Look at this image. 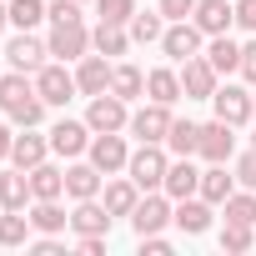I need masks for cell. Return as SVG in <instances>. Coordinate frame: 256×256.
<instances>
[{
	"mask_svg": "<svg viewBox=\"0 0 256 256\" xmlns=\"http://www.w3.org/2000/svg\"><path fill=\"white\" fill-rule=\"evenodd\" d=\"M166 171H171V156L161 141H141L131 151V161H126V176H131L141 191H161L166 186Z\"/></svg>",
	"mask_w": 256,
	"mask_h": 256,
	"instance_id": "6da1fadb",
	"label": "cell"
},
{
	"mask_svg": "<svg viewBox=\"0 0 256 256\" xmlns=\"http://www.w3.org/2000/svg\"><path fill=\"white\" fill-rule=\"evenodd\" d=\"M86 126L100 136V131H126L131 126V100H120L116 90H100V96H90V106H86Z\"/></svg>",
	"mask_w": 256,
	"mask_h": 256,
	"instance_id": "7a4b0ae2",
	"label": "cell"
},
{
	"mask_svg": "<svg viewBox=\"0 0 256 256\" xmlns=\"http://www.w3.org/2000/svg\"><path fill=\"white\" fill-rule=\"evenodd\" d=\"M171 106H161V100H146L141 110H131V126H126V131H131L136 141H161L166 146V131H171Z\"/></svg>",
	"mask_w": 256,
	"mask_h": 256,
	"instance_id": "3957f363",
	"label": "cell"
},
{
	"mask_svg": "<svg viewBox=\"0 0 256 256\" xmlns=\"http://www.w3.org/2000/svg\"><path fill=\"white\" fill-rule=\"evenodd\" d=\"M86 161H96L106 176H116V171H126V161H131V146H126V136H120V131H100V136H90Z\"/></svg>",
	"mask_w": 256,
	"mask_h": 256,
	"instance_id": "277c9868",
	"label": "cell"
},
{
	"mask_svg": "<svg viewBox=\"0 0 256 256\" xmlns=\"http://www.w3.org/2000/svg\"><path fill=\"white\" fill-rule=\"evenodd\" d=\"M201 40H206V30H201L196 20H171V26H166V36H161V50L181 66V60L201 56Z\"/></svg>",
	"mask_w": 256,
	"mask_h": 256,
	"instance_id": "5b68a950",
	"label": "cell"
},
{
	"mask_svg": "<svg viewBox=\"0 0 256 256\" xmlns=\"http://www.w3.org/2000/svg\"><path fill=\"white\" fill-rule=\"evenodd\" d=\"M216 86H221V76H216V66H211L206 56L181 60V90H186V100H211Z\"/></svg>",
	"mask_w": 256,
	"mask_h": 256,
	"instance_id": "8992f818",
	"label": "cell"
},
{
	"mask_svg": "<svg viewBox=\"0 0 256 256\" xmlns=\"http://www.w3.org/2000/svg\"><path fill=\"white\" fill-rule=\"evenodd\" d=\"M196 156L211 166V161H231L236 156V126H226L221 116L216 120H206L201 126V146H196Z\"/></svg>",
	"mask_w": 256,
	"mask_h": 256,
	"instance_id": "52a82bcc",
	"label": "cell"
},
{
	"mask_svg": "<svg viewBox=\"0 0 256 256\" xmlns=\"http://www.w3.org/2000/svg\"><path fill=\"white\" fill-rule=\"evenodd\" d=\"M0 56L10 60V70H26V76H36V70L46 66V56H50V46H46V40H36L30 30H16V40H10L6 50H0Z\"/></svg>",
	"mask_w": 256,
	"mask_h": 256,
	"instance_id": "ba28073f",
	"label": "cell"
},
{
	"mask_svg": "<svg viewBox=\"0 0 256 256\" xmlns=\"http://www.w3.org/2000/svg\"><path fill=\"white\" fill-rule=\"evenodd\" d=\"M50 56L56 60H80V56H90V30H86V20H70V26H50Z\"/></svg>",
	"mask_w": 256,
	"mask_h": 256,
	"instance_id": "9c48e42d",
	"label": "cell"
},
{
	"mask_svg": "<svg viewBox=\"0 0 256 256\" xmlns=\"http://www.w3.org/2000/svg\"><path fill=\"white\" fill-rule=\"evenodd\" d=\"M171 196L166 191H146L141 201H136V211H131V226H136V236H151V231H161L166 221H171Z\"/></svg>",
	"mask_w": 256,
	"mask_h": 256,
	"instance_id": "30bf717a",
	"label": "cell"
},
{
	"mask_svg": "<svg viewBox=\"0 0 256 256\" xmlns=\"http://www.w3.org/2000/svg\"><path fill=\"white\" fill-rule=\"evenodd\" d=\"M90 136H96V131H90L86 120H70V116H66V120H56V126H50V151L76 161V156H86V151H90Z\"/></svg>",
	"mask_w": 256,
	"mask_h": 256,
	"instance_id": "8fae6325",
	"label": "cell"
},
{
	"mask_svg": "<svg viewBox=\"0 0 256 256\" xmlns=\"http://www.w3.org/2000/svg\"><path fill=\"white\" fill-rule=\"evenodd\" d=\"M56 151H50V136H40L36 126H20V136H16V146H10V166H20V171H36L40 161H50Z\"/></svg>",
	"mask_w": 256,
	"mask_h": 256,
	"instance_id": "7c38bea8",
	"label": "cell"
},
{
	"mask_svg": "<svg viewBox=\"0 0 256 256\" xmlns=\"http://www.w3.org/2000/svg\"><path fill=\"white\" fill-rule=\"evenodd\" d=\"M36 90H40L46 106H66L80 86H76V76H70L66 66H40V70H36Z\"/></svg>",
	"mask_w": 256,
	"mask_h": 256,
	"instance_id": "4fadbf2b",
	"label": "cell"
},
{
	"mask_svg": "<svg viewBox=\"0 0 256 256\" xmlns=\"http://www.w3.org/2000/svg\"><path fill=\"white\" fill-rule=\"evenodd\" d=\"M211 106H216V116L226 120V126H246L251 120V90L246 86H216V96H211Z\"/></svg>",
	"mask_w": 256,
	"mask_h": 256,
	"instance_id": "5bb4252c",
	"label": "cell"
},
{
	"mask_svg": "<svg viewBox=\"0 0 256 256\" xmlns=\"http://www.w3.org/2000/svg\"><path fill=\"white\" fill-rule=\"evenodd\" d=\"M110 211H106V201L100 196H90V201H76V211H70V231L76 236H110Z\"/></svg>",
	"mask_w": 256,
	"mask_h": 256,
	"instance_id": "9a60e30c",
	"label": "cell"
},
{
	"mask_svg": "<svg viewBox=\"0 0 256 256\" xmlns=\"http://www.w3.org/2000/svg\"><path fill=\"white\" fill-rule=\"evenodd\" d=\"M191 20L206 30V40H211V36H226V30L236 26V0H196Z\"/></svg>",
	"mask_w": 256,
	"mask_h": 256,
	"instance_id": "2e32d148",
	"label": "cell"
},
{
	"mask_svg": "<svg viewBox=\"0 0 256 256\" xmlns=\"http://www.w3.org/2000/svg\"><path fill=\"white\" fill-rule=\"evenodd\" d=\"M100 186H106V171H100L96 161L66 166V196H70V201H90V196H100Z\"/></svg>",
	"mask_w": 256,
	"mask_h": 256,
	"instance_id": "e0dca14e",
	"label": "cell"
},
{
	"mask_svg": "<svg viewBox=\"0 0 256 256\" xmlns=\"http://www.w3.org/2000/svg\"><path fill=\"white\" fill-rule=\"evenodd\" d=\"M110 56H80V66H76V86H80V96H100V90H110Z\"/></svg>",
	"mask_w": 256,
	"mask_h": 256,
	"instance_id": "ac0fdd59",
	"label": "cell"
},
{
	"mask_svg": "<svg viewBox=\"0 0 256 256\" xmlns=\"http://www.w3.org/2000/svg\"><path fill=\"white\" fill-rule=\"evenodd\" d=\"M30 201H36V191H30V171H20V166L0 171V211H26Z\"/></svg>",
	"mask_w": 256,
	"mask_h": 256,
	"instance_id": "d6986e66",
	"label": "cell"
},
{
	"mask_svg": "<svg viewBox=\"0 0 256 256\" xmlns=\"http://www.w3.org/2000/svg\"><path fill=\"white\" fill-rule=\"evenodd\" d=\"M100 201H106V211H110V216H131V211H136V201H141V186H136L131 176H110V181L100 186Z\"/></svg>",
	"mask_w": 256,
	"mask_h": 256,
	"instance_id": "ffe728a7",
	"label": "cell"
},
{
	"mask_svg": "<svg viewBox=\"0 0 256 256\" xmlns=\"http://www.w3.org/2000/svg\"><path fill=\"white\" fill-rule=\"evenodd\" d=\"M171 201H186V196H196L201 191V171L191 166V156H176L171 161V171H166V186H161Z\"/></svg>",
	"mask_w": 256,
	"mask_h": 256,
	"instance_id": "44dd1931",
	"label": "cell"
},
{
	"mask_svg": "<svg viewBox=\"0 0 256 256\" xmlns=\"http://www.w3.org/2000/svg\"><path fill=\"white\" fill-rule=\"evenodd\" d=\"M171 221H176L186 236H201V231H211V201H206V196H186V201H176Z\"/></svg>",
	"mask_w": 256,
	"mask_h": 256,
	"instance_id": "7402d4cb",
	"label": "cell"
},
{
	"mask_svg": "<svg viewBox=\"0 0 256 256\" xmlns=\"http://www.w3.org/2000/svg\"><path fill=\"white\" fill-rule=\"evenodd\" d=\"M146 96L151 100H161V106H176L186 90H181V70H171V66H156V70H146Z\"/></svg>",
	"mask_w": 256,
	"mask_h": 256,
	"instance_id": "603a6c76",
	"label": "cell"
},
{
	"mask_svg": "<svg viewBox=\"0 0 256 256\" xmlns=\"http://www.w3.org/2000/svg\"><path fill=\"white\" fill-rule=\"evenodd\" d=\"M231 191H236V171L226 176V161H211V166L201 171V191H196V196H206L211 206H221Z\"/></svg>",
	"mask_w": 256,
	"mask_h": 256,
	"instance_id": "cb8c5ba5",
	"label": "cell"
},
{
	"mask_svg": "<svg viewBox=\"0 0 256 256\" xmlns=\"http://www.w3.org/2000/svg\"><path fill=\"white\" fill-rule=\"evenodd\" d=\"M30 191H36V201H60V196H66V171L50 166V161H40V166L30 171Z\"/></svg>",
	"mask_w": 256,
	"mask_h": 256,
	"instance_id": "d4e9b609",
	"label": "cell"
},
{
	"mask_svg": "<svg viewBox=\"0 0 256 256\" xmlns=\"http://www.w3.org/2000/svg\"><path fill=\"white\" fill-rule=\"evenodd\" d=\"M90 50H100V56L116 60V56L131 50V30H126V26H106V20H100V26L90 30Z\"/></svg>",
	"mask_w": 256,
	"mask_h": 256,
	"instance_id": "484cf974",
	"label": "cell"
},
{
	"mask_svg": "<svg viewBox=\"0 0 256 256\" xmlns=\"http://www.w3.org/2000/svg\"><path fill=\"white\" fill-rule=\"evenodd\" d=\"M206 60L216 66V76H236V70H241V46H236L231 36H211Z\"/></svg>",
	"mask_w": 256,
	"mask_h": 256,
	"instance_id": "4316f807",
	"label": "cell"
},
{
	"mask_svg": "<svg viewBox=\"0 0 256 256\" xmlns=\"http://www.w3.org/2000/svg\"><path fill=\"white\" fill-rule=\"evenodd\" d=\"M30 226H36L40 236H60V231L70 226V216L60 211V201H36V206H30Z\"/></svg>",
	"mask_w": 256,
	"mask_h": 256,
	"instance_id": "83f0119b",
	"label": "cell"
},
{
	"mask_svg": "<svg viewBox=\"0 0 256 256\" xmlns=\"http://www.w3.org/2000/svg\"><path fill=\"white\" fill-rule=\"evenodd\" d=\"M196 146H201V126H196V120H171L166 151H171V156H196Z\"/></svg>",
	"mask_w": 256,
	"mask_h": 256,
	"instance_id": "f1b7e54d",
	"label": "cell"
},
{
	"mask_svg": "<svg viewBox=\"0 0 256 256\" xmlns=\"http://www.w3.org/2000/svg\"><path fill=\"white\" fill-rule=\"evenodd\" d=\"M126 30H131V40H136V46H151V40H161V36H166V16H161V10H136Z\"/></svg>",
	"mask_w": 256,
	"mask_h": 256,
	"instance_id": "f546056e",
	"label": "cell"
},
{
	"mask_svg": "<svg viewBox=\"0 0 256 256\" xmlns=\"http://www.w3.org/2000/svg\"><path fill=\"white\" fill-rule=\"evenodd\" d=\"M110 90H116L120 100L146 96V70H141V66H116V70H110Z\"/></svg>",
	"mask_w": 256,
	"mask_h": 256,
	"instance_id": "4dcf8cb0",
	"label": "cell"
},
{
	"mask_svg": "<svg viewBox=\"0 0 256 256\" xmlns=\"http://www.w3.org/2000/svg\"><path fill=\"white\" fill-rule=\"evenodd\" d=\"M251 246H256V226H246V221H226L221 226V251L226 256H241Z\"/></svg>",
	"mask_w": 256,
	"mask_h": 256,
	"instance_id": "1f68e13d",
	"label": "cell"
},
{
	"mask_svg": "<svg viewBox=\"0 0 256 256\" xmlns=\"http://www.w3.org/2000/svg\"><path fill=\"white\" fill-rule=\"evenodd\" d=\"M221 211H226V221H246V226H256V191L236 186V191L221 201Z\"/></svg>",
	"mask_w": 256,
	"mask_h": 256,
	"instance_id": "d6a6232c",
	"label": "cell"
},
{
	"mask_svg": "<svg viewBox=\"0 0 256 256\" xmlns=\"http://www.w3.org/2000/svg\"><path fill=\"white\" fill-rule=\"evenodd\" d=\"M30 216H20V211H0V246H26L30 241Z\"/></svg>",
	"mask_w": 256,
	"mask_h": 256,
	"instance_id": "836d02e7",
	"label": "cell"
},
{
	"mask_svg": "<svg viewBox=\"0 0 256 256\" xmlns=\"http://www.w3.org/2000/svg\"><path fill=\"white\" fill-rule=\"evenodd\" d=\"M6 10H10V26L16 30H36L46 20V0H10Z\"/></svg>",
	"mask_w": 256,
	"mask_h": 256,
	"instance_id": "e575fe53",
	"label": "cell"
},
{
	"mask_svg": "<svg viewBox=\"0 0 256 256\" xmlns=\"http://www.w3.org/2000/svg\"><path fill=\"white\" fill-rule=\"evenodd\" d=\"M10 126H40V116H46V100H40V90H30V96H20L10 110Z\"/></svg>",
	"mask_w": 256,
	"mask_h": 256,
	"instance_id": "d590c367",
	"label": "cell"
},
{
	"mask_svg": "<svg viewBox=\"0 0 256 256\" xmlns=\"http://www.w3.org/2000/svg\"><path fill=\"white\" fill-rule=\"evenodd\" d=\"M96 16H100L106 26H131L136 0H96Z\"/></svg>",
	"mask_w": 256,
	"mask_h": 256,
	"instance_id": "8d00e7d4",
	"label": "cell"
},
{
	"mask_svg": "<svg viewBox=\"0 0 256 256\" xmlns=\"http://www.w3.org/2000/svg\"><path fill=\"white\" fill-rule=\"evenodd\" d=\"M46 20H50V26H70V20H80V0H50V6H46Z\"/></svg>",
	"mask_w": 256,
	"mask_h": 256,
	"instance_id": "74e56055",
	"label": "cell"
},
{
	"mask_svg": "<svg viewBox=\"0 0 256 256\" xmlns=\"http://www.w3.org/2000/svg\"><path fill=\"white\" fill-rule=\"evenodd\" d=\"M236 186H246V191H256V146H251L246 156H236Z\"/></svg>",
	"mask_w": 256,
	"mask_h": 256,
	"instance_id": "f35d334b",
	"label": "cell"
},
{
	"mask_svg": "<svg viewBox=\"0 0 256 256\" xmlns=\"http://www.w3.org/2000/svg\"><path fill=\"white\" fill-rule=\"evenodd\" d=\"M166 20H191V10H196V0H161L156 6Z\"/></svg>",
	"mask_w": 256,
	"mask_h": 256,
	"instance_id": "ab89813d",
	"label": "cell"
},
{
	"mask_svg": "<svg viewBox=\"0 0 256 256\" xmlns=\"http://www.w3.org/2000/svg\"><path fill=\"white\" fill-rule=\"evenodd\" d=\"M236 76H241L246 86H256V40L241 46V70H236Z\"/></svg>",
	"mask_w": 256,
	"mask_h": 256,
	"instance_id": "60d3db41",
	"label": "cell"
},
{
	"mask_svg": "<svg viewBox=\"0 0 256 256\" xmlns=\"http://www.w3.org/2000/svg\"><path fill=\"white\" fill-rule=\"evenodd\" d=\"M236 26L256 36V0H236Z\"/></svg>",
	"mask_w": 256,
	"mask_h": 256,
	"instance_id": "b9f144b4",
	"label": "cell"
},
{
	"mask_svg": "<svg viewBox=\"0 0 256 256\" xmlns=\"http://www.w3.org/2000/svg\"><path fill=\"white\" fill-rule=\"evenodd\" d=\"M141 251H146V256H171V241H166L161 231H151V236H141Z\"/></svg>",
	"mask_w": 256,
	"mask_h": 256,
	"instance_id": "7bdbcfd3",
	"label": "cell"
},
{
	"mask_svg": "<svg viewBox=\"0 0 256 256\" xmlns=\"http://www.w3.org/2000/svg\"><path fill=\"white\" fill-rule=\"evenodd\" d=\"M30 251H36V256H60L66 246H60L56 236H40V241H30Z\"/></svg>",
	"mask_w": 256,
	"mask_h": 256,
	"instance_id": "ee69618b",
	"label": "cell"
},
{
	"mask_svg": "<svg viewBox=\"0 0 256 256\" xmlns=\"http://www.w3.org/2000/svg\"><path fill=\"white\" fill-rule=\"evenodd\" d=\"M76 246H80V256H100L106 251V236H80Z\"/></svg>",
	"mask_w": 256,
	"mask_h": 256,
	"instance_id": "f6af8a7d",
	"label": "cell"
},
{
	"mask_svg": "<svg viewBox=\"0 0 256 256\" xmlns=\"http://www.w3.org/2000/svg\"><path fill=\"white\" fill-rule=\"evenodd\" d=\"M10 146H16V131L0 120V161H10Z\"/></svg>",
	"mask_w": 256,
	"mask_h": 256,
	"instance_id": "bcb514c9",
	"label": "cell"
},
{
	"mask_svg": "<svg viewBox=\"0 0 256 256\" xmlns=\"http://www.w3.org/2000/svg\"><path fill=\"white\" fill-rule=\"evenodd\" d=\"M6 20H10V10H6V0H0V26H6Z\"/></svg>",
	"mask_w": 256,
	"mask_h": 256,
	"instance_id": "7dc6e473",
	"label": "cell"
},
{
	"mask_svg": "<svg viewBox=\"0 0 256 256\" xmlns=\"http://www.w3.org/2000/svg\"><path fill=\"white\" fill-rule=\"evenodd\" d=\"M251 120H256V86H251Z\"/></svg>",
	"mask_w": 256,
	"mask_h": 256,
	"instance_id": "c3c4849f",
	"label": "cell"
},
{
	"mask_svg": "<svg viewBox=\"0 0 256 256\" xmlns=\"http://www.w3.org/2000/svg\"><path fill=\"white\" fill-rule=\"evenodd\" d=\"M251 146H256V131H251Z\"/></svg>",
	"mask_w": 256,
	"mask_h": 256,
	"instance_id": "681fc988",
	"label": "cell"
},
{
	"mask_svg": "<svg viewBox=\"0 0 256 256\" xmlns=\"http://www.w3.org/2000/svg\"><path fill=\"white\" fill-rule=\"evenodd\" d=\"M80 6H86V0H80Z\"/></svg>",
	"mask_w": 256,
	"mask_h": 256,
	"instance_id": "f907efd6",
	"label": "cell"
}]
</instances>
